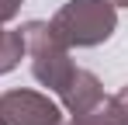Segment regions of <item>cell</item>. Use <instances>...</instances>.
Wrapping results in <instances>:
<instances>
[{
    "mask_svg": "<svg viewBox=\"0 0 128 125\" xmlns=\"http://www.w3.org/2000/svg\"><path fill=\"white\" fill-rule=\"evenodd\" d=\"M48 24L69 49H94L114 35L118 7L107 0H69L52 14Z\"/></svg>",
    "mask_w": 128,
    "mask_h": 125,
    "instance_id": "1",
    "label": "cell"
},
{
    "mask_svg": "<svg viewBox=\"0 0 128 125\" xmlns=\"http://www.w3.org/2000/svg\"><path fill=\"white\" fill-rule=\"evenodd\" d=\"M21 35H24V49L31 56V77L42 87L59 94L76 70V62L69 59V45L52 31L48 21H24Z\"/></svg>",
    "mask_w": 128,
    "mask_h": 125,
    "instance_id": "2",
    "label": "cell"
},
{
    "mask_svg": "<svg viewBox=\"0 0 128 125\" xmlns=\"http://www.w3.org/2000/svg\"><path fill=\"white\" fill-rule=\"evenodd\" d=\"M0 125H66V118L48 94L18 87L0 94Z\"/></svg>",
    "mask_w": 128,
    "mask_h": 125,
    "instance_id": "3",
    "label": "cell"
},
{
    "mask_svg": "<svg viewBox=\"0 0 128 125\" xmlns=\"http://www.w3.org/2000/svg\"><path fill=\"white\" fill-rule=\"evenodd\" d=\"M59 104H62L69 115H86V111H97L104 104V83L97 80V73L90 70H73V77L66 80V87L59 90Z\"/></svg>",
    "mask_w": 128,
    "mask_h": 125,
    "instance_id": "4",
    "label": "cell"
},
{
    "mask_svg": "<svg viewBox=\"0 0 128 125\" xmlns=\"http://www.w3.org/2000/svg\"><path fill=\"white\" fill-rule=\"evenodd\" d=\"M24 56H28V49H24L21 28H18V31H10V28L4 24V28H0V77H4V73H10V70H18Z\"/></svg>",
    "mask_w": 128,
    "mask_h": 125,
    "instance_id": "5",
    "label": "cell"
},
{
    "mask_svg": "<svg viewBox=\"0 0 128 125\" xmlns=\"http://www.w3.org/2000/svg\"><path fill=\"white\" fill-rule=\"evenodd\" d=\"M100 118L104 125H128V87H121L100 104Z\"/></svg>",
    "mask_w": 128,
    "mask_h": 125,
    "instance_id": "6",
    "label": "cell"
},
{
    "mask_svg": "<svg viewBox=\"0 0 128 125\" xmlns=\"http://www.w3.org/2000/svg\"><path fill=\"white\" fill-rule=\"evenodd\" d=\"M21 4H24V0H0V28L10 24V21L21 14Z\"/></svg>",
    "mask_w": 128,
    "mask_h": 125,
    "instance_id": "7",
    "label": "cell"
},
{
    "mask_svg": "<svg viewBox=\"0 0 128 125\" xmlns=\"http://www.w3.org/2000/svg\"><path fill=\"white\" fill-rule=\"evenodd\" d=\"M66 125H104V118H100V108H97V111H86V115H73Z\"/></svg>",
    "mask_w": 128,
    "mask_h": 125,
    "instance_id": "8",
    "label": "cell"
},
{
    "mask_svg": "<svg viewBox=\"0 0 128 125\" xmlns=\"http://www.w3.org/2000/svg\"><path fill=\"white\" fill-rule=\"evenodd\" d=\"M107 4H114V7H128V0H107Z\"/></svg>",
    "mask_w": 128,
    "mask_h": 125,
    "instance_id": "9",
    "label": "cell"
}]
</instances>
